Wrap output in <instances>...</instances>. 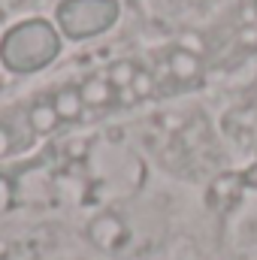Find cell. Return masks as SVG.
<instances>
[{"label": "cell", "mask_w": 257, "mask_h": 260, "mask_svg": "<svg viewBox=\"0 0 257 260\" xmlns=\"http://www.w3.org/2000/svg\"><path fill=\"white\" fill-rule=\"evenodd\" d=\"M61 52V34L46 18H27L9 27L0 40V61L9 73L46 70Z\"/></svg>", "instance_id": "6da1fadb"}, {"label": "cell", "mask_w": 257, "mask_h": 260, "mask_svg": "<svg viewBox=\"0 0 257 260\" xmlns=\"http://www.w3.org/2000/svg\"><path fill=\"white\" fill-rule=\"evenodd\" d=\"M55 18L64 37L91 40L118 21V0H64Z\"/></svg>", "instance_id": "7a4b0ae2"}, {"label": "cell", "mask_w": 257, "mask_h": 260, "mask_svg": "<svg viewBox=\"0 0 257 260\" xmlns=\"http://www.w3.org/2000/svg\"><path fill=\"white\" fill-rule=\"evenodd\" d=\"M88 236H91L100 248H109V245H115V242H121V239H124V227H121V221H118V218L103 215V218H97V221L88 227Z\"/></svg>", "instance_id": "3957f363"}, {"label": "cell", "mask_w": 257, "mask_h": 260, "mask_svg": "<svg viewBox=\"0 0 257 260\" xmlns=\"http://www.w3.org/2000/svg\"><path fill=\"white\" fill-rule=\"evenodd\" d=\"M82 106H85V100H82V91H79V88H64V91L55 97V103H52L58 121H73V118H79Z\"/></svg>", "instance_id": "277c9868"}, {"label": "cell", "mask_w": 257, "mask_h": 260, "mask_svg": "<svg viewBox=\"0 0 257 260\" xmlns=\"http://www.w3.org/2000/svg\"><path fill=\"white\" fill-rule=\"evenodd\" d=\"M79 91H82V100H85V103H94V106L106 103V100H109V94H112L109 82H103V79H91V82H85Z\"/></svg>", "instance_id": "5b68a950"}, {"label": "cell", "mask_w": 257, "mask_h": 260, "mask_svg": "<svg viewBox=\"0 0 257 260\" xmlns=\"http://www.w3.org/2000/svg\"><path fill=\"white\" fill-rule=\"evenodd\" d=\"M12 206V182L6 176H0V215H6Z\"/></svg>", "instance_id": "8992f818"}, {"label": "cell", "mask_w": 257, "mask_h": 260, "mask_svg": "<svg viewBox=\"0 0 257 260\" xmlns=\"http://www.w3.org/2000/svg\"><path fill=\"white\" fill-rule=\"evenodd\" d=\"M12 142H15V139H12V133H9L6 127H0V157H3V154H9V151L15 148Z\"/></svg>", "instance_id": "52a82bcc"}]
</instances>
